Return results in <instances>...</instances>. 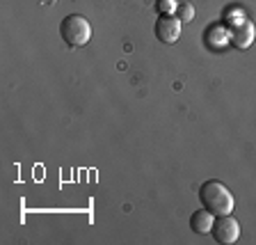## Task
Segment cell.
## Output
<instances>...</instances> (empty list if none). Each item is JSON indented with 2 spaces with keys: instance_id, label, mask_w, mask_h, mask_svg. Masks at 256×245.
Listing matches in <instances>:
<instances>
[{
  "instance_id": "5b68a950",
  "label": "cell",
  "mask_w": 256,
  "mask_h": 245,
  "mask_svg": "<svg viewBox=\"0 0 256 245\" xmlns=\"http://www.w3.org/2000/svg\"><path fill=\"white\" fill-rule=\"evenodd\" d=\"M231 37V44L236 48H247L252 42H254V26L247 21L245 16H240V23H236L229 32Z\"/></svg>"
},
{
  "instance_id": "ba28073f",
  "label": "cell",
  "mask_w": 256,
  "mask_h": 245,
  "mask_svg": "<svg viewBox=\"0 0 256 245\" xmlns=\"http://www.w3.org/2000/svg\"><path fill=\"white\" fill-rule=\"evenodd\" d=\"M172 7H176L172 0H160V12H162V14H167L165 10H172Z\"/></svg>"
},
{
  "instance_id": "6da1fadb",
  "label": "cell",
  "mask_w": 256,
  "mask_h": 245,
  "mask_svg": "<svg viewBox=\"0 0 256 245\" xmlns=\"http://www.w3.org/2000/svg\"><path fill=\"white\" fill-rule=\"evenodd\" d=\"M199 199H202L204 208H208L213 215H229L234 211V195L218 179H210V181L202 183Z\"/></svg>"
},
{
  "instance_id": "7a4b0ae2",
  "label": "cell",
  "mask_w": 256,
  "mask_h": 245,
  "mask_svg": "<svg viewBox=\"0 0 256 245\" xmlns=\"http://www.w3.org/2000/svg\"><path fill=\"white\" fill-rule=\"evenodd\" d=\"M60 35H62L66 46L78 48V46H85L92 39V26L85 16L69 14V16H64L62 23H60Z\"/></svg>"
},
{
  "instance_id": "277c9868",
  "label": "cell",
  "mask_w": 256,
  "mask_h": 245,
  "mask_svg": "<svg viewBox=\"0 0 256 245\" xmlns=\"http://www.w3.org/2000/svg\"><path fill=\"white\" fill-rule=\"evenodd\" d=\"M154 32H156V37H158V42L174 44L176 39L181 37V19H176L172 14H160L156 19Z\"/></svg>"
},
{
  "instance_id": "8992f818",
  "label": "cell",
  "mask_w": 256,
  "mask_h": 245,
  "mask_svg": "<svg viewBox=\"0 0 256 245\" xmlns=\"http://www.w3.org/2000/svg\"><path fill=\"white\" fill-rule=\"evenodd\" d=\"M213 222H215V215L204 206L190 215V229L194 234H208V231L213 229Z\"/></svg>"
},
{
  "instance_id": "52a82bcc",
  "label": "cell",
  "mask_w": 256,
  "mask_h": 245,
  "mask_svg": "<svg viewBox=\"0 0 256 245\" xmlns=\"http://www.w3.org/2000/svg\"><path fill=\"white\" fill-rule=\"evenodd\" d=\"M176 10V19H181V23H190L192 19H194V7L190 5V3H178V5L174 7Z\"/></svg>"
},
{
  "instance_id": "3957f363",
  "label": "cell",
  "mask_w": 256,
  "mask_h": 245,
  "mask_svg": "<svg viewBox=\"0 0 256 245\" xmlns=\"http://www.w3.org/2000/svg\"><path fill=\"white\" fill-rule=\"evenodd\" d=\"M210 234H213V238L218 240V243H236V240L240 238V222L236 218H231V213L218 215Z\"/></svg>"
}]
</instances>
